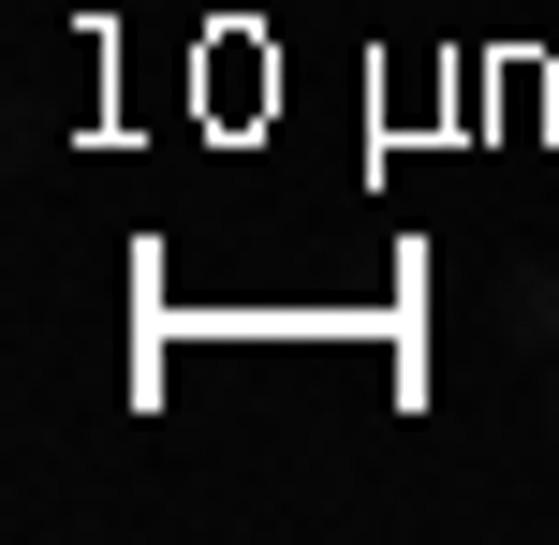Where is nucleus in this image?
<instances>
[{
  "label": "nucleus",
  "instance_id": "nucleus-1",
  "mask_svg": "<svg viewBox=\"0 0 559 545\" xmlns=\"http://www.w3.org/2000/svg\"><path fill=\"white\" fill-rule=\"evenodd\" d=\"M501 340L531 354V369L559 354V265H515V281H501Z\"/></svg>",
  "mask_w": 559,
  "mask_h": 545
},
{
  "label": "nucleus",
  "instance_id": "nucleus-2",
  "mask_svg": "<svg viewBox=\"0 0 559 545\" xmlns=\"http://www.w3.org/2000/svg\"><path fill=\"white\" fill-rule=\"evenodd\" d=\"M545 442H559V354H545Z\"/></svg>",
  "mask_w": 559,
  "mask_h": 545
}]
</instances>
